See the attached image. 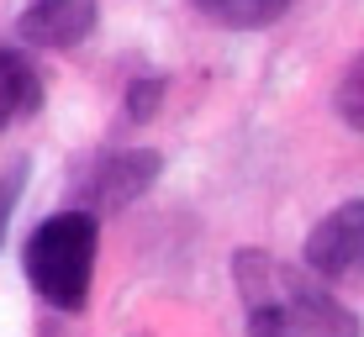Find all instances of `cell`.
Listing matches in <instances>:
<instances>
[{
	"instance_id": "obj_1",
	"label": "cell",
	"mask_w": 364,
	"mask_h": 337,
	"mask_svg": "<svg viewBox=\"0 0 364 337\" xmlns=\"http://www.w3.org/2000/svg\"><path fill=\"white\" fill-rule=\"evenodd\" d=\"M232 280L248 306V337H364L359 316L333 301L311 274L274 264L259 248L232 258Z\"/></svg>"
},
{
	"instance_id": "obj_9",
	"label": "cell",
	"mask_w": 364,
	"mask_h": 337,
	"mask_svg": "<svg viewBox=\"0 0 364 337\" xmlns=\"http://www.w3.org/2000/svg\"><path fill=\"white\" fill-rule=\"evenodd\" d=\"M159 106H164V79H159V74H154V79H132L127 84V116L132 121H148Z\"/></svg>"
},
{
	"instance_id": "obj_5",
	"label": "cell",
	"mask_w": 364,
	"mask_h": 337,
	"mask_svg": "<svg viewBox=\"0 0 364 337\" xmlns=\"http://www.w3.org/2000/svg\"><path fill=\"white\" fill-rule=\"evenodd\" d=\"M95 32V0H32L16 16V37L32 48H80Z\"/></svg>"
},
{
	"instance_id": "obj_4",
	"label": "cell",
	"mask_w": 364,
	"mask_h": 337,
	"mask_svg": "<svg viewBox=\"0 0 364 337\" xmlns=\"http://www.w3.org/2000/svg\"><path fill=\"white\" fill-rule=\"evenodd\" d=\"M159 174H164V153H154V148H127V153H106L90 174V206L95 211H122L132 206L137 195H148L159 184Z\"/></svg>"
},
{
	"instance_id": "obj_10",
	"label": "cell",
	"mask_w": 364,
	"mask_h": 337,
	"mask_svg": "<svg viewBox=\"0 0 364 337\" xmlns=\"http://www.w3.org/2000/svg\"><path fill=\"white\" fill-rule=\"evenodd\" d=\"M27 158L21 164H11L6 169V179H0V243H6V232H11V211H16V201H21V190H27Z\"/></svg>"
},
{
	"instance_id": "obj_6",
	"label": "cell",
	"mask_w": 364,
	"mask_h": 337,
	"mask_svg": "<svg viewBox=\"0 0 364 337\" xmlns=\"http://www.w3.org/2000/svg\"><path fill=\"white\" fill-rule=\"evenodd\" d=\"M37 111H43V74L21 58V48H0V132Z\"/></svg>"
},
{
	"instance_id": "obj_2",
	"label": "cell",
	"mask_w": 364,
	"mask_h": 337,
	"mask_svg": "<svg viewBox=\"0 0 364 337\" xmlns=\"http://www.w3.org/2000/svg\"><path fill=\"white\" fill-rule=\"evenodd\" d=\"M95 243H100V227L90 211H58L27 237L21 269L53 311H85V295L95 280Z\"/></svg>"
},
{
	"instance_id": "obj_3",
	"label": "cell",
	"mask_w": 364,
	"mask_h": 337,
	"mask_svg": "<svg viewBox=\"0 0 364 337\" xmlns=\"http://www.w3.org/2000/svg\"><path fill=\"white\" fill-rule=\"evenodd\" d=\"M306 269L322 280L364 274V201H343L306 232Z\"/></svg>"
},
{
	"instance_id": "obj_7",
	"label": "cell",
	"mask_w": 364,
	"mask_h": 337,
	"mask_svg": "<svg viewBox=\"0 0 364 337\" xmlns=\"http://www.w3.org/2000/svg\"><path fill=\"white\" fill-rule=\"evenodd\" d=\"M206 21H217V27H232V32H254V27H269V21H280L285 11L296 6V0H191Z\"/></svg>"
},
{
	"instance_id": "obj_8",
	"label": "cell",
	"mask_w": 364,
	"mask_h": 337,
	"mask_svg": "<svg viewBox=\"0 0 364 337\" xmlns=\"http://www.w3.org/2000/svg\"><path fill=\"white\" fill-rule=\"evenodd\" d=\"M338 116L348 121L354 132H364V53L354 58V64L343 69V79H338V95H333Z\"/></svg>"
}]
</instances>
